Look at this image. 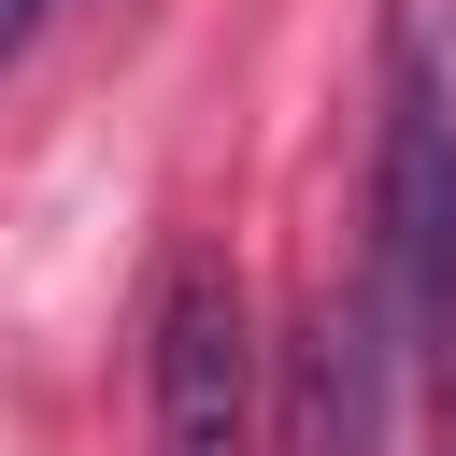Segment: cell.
<instances>
[{
	"label": "cell",
	"mask_w": 456,
	"mask_h": 456,
	"mask_svg": "<svg viewBox=\"0 0 456 456\" xmlns=\"http://www.w3.org/2000/svg\"><path fill=\"white\" fill-rule=\"evenodd\" d=\"M142 413H157V456H256V442H271V356H256L242 271H228L214 242H185V256L157 271Z\"/></svg>",
	"instance_id": "7a4b0ae2"
},
{
	"label": "cell",
	"mask_w": 456,
	"mask_h": 456,
	"mask_svg": "<svg viewBox=\"0 0 456 456\" xmlns=\"http://www.w3.org/2000/svg\"><path fill=\"white\" fill-rule=\"evenodd\" d=\"M385 271L356 285H314L299 342H285V413H271V456H385Z\"/></svg>",
	"instance_id": "3957f363"
},
{
	"label": "cell",
	"mask_w": 456,
	"mask_h": 456,
	"mask_svg": "<svg viewBox=\"0 0 456 456\" xmlns=\"http://www.w3.org/2000/svg\"><path fill=\"white\" fill-rule=\"evenodd\" d=\"M370 271L399 328L456 299V0H385V142H370Z\"/></svg>",
	"instance_id": "6da1fadb"
},
{
	"label": "cell",
	"mask_w": 456,
	"mask_h": 456,
	"mask_svg": "<svg viewBox=\"0 0 456 456\" xmlns=\"http://www.w3.org/2000/svg\"><path fill=\"white\" fill-rule=\"evenodd\" d=\"M428 385H442V456H456V299L428 314Z\"/></svg>",
	"instance_id": "277c9868"
},
{
	"label": "cell",
	"mask_w": 456,
	"mask_h": 456,
	"mask_svg": "<svg viewBox=\"0 0 456 456\" xmlns=\"http://www.w3.org/2000/svg\"><path fill=\"white\" fill-rule=\"evenodd\" d=\"M43 14H57V0H0V71H14L28 43H43Z\"/></svg>",
	"instance_id": "5b68a950"
}]
</instances>
